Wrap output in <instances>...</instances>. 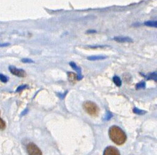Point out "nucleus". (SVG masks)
<instances>
[{"instance_id": "nucleus-1", "label": "nucleus", "mask_w": 157, "mask_h": 155, "mask_svg": "<svg viewBox=\"0 0 157 155\" xmlns=\"http://www.w3.org/2000/svg\"><path fill=\"white\" fill-rule=\"evenodd\" d=\"M109 136L111 141L118 145L124 144L127 141V136L125 132L121 128L116 125L110 127Z\"/></svg>"}, {"instance_id": "nucleus-2", "label": "nucleus", "mask_w": 157, "mask_h": 155, "mask_svg": "<svg viewBox=\"0 0 157 155\" xmlns=\"http://www.w3.org/2000/svg\"><path fill=\"white\" fill-rule=\"evenodd\" d=\"M83 108L86 113L93 117H96L99 113V109L97 105L91 101H85L83 104Z\"/></svg>"}, {"instance_id": "nucleus-3", "label": "nucleus", "mask_w": 157, "mask_h": 155, "mask_svg": "<svg viewBox=\"0 0 157 155\" xmlns=\"http://www.w3.org/2000/svg\"><path fill=\"white\" fill-rule=\"evenodd\" d=\"M26 149L29 155H43L40 149L33 143H29L27 144Z\"/></svg>"}, {"instance_id": "nucleus-4", "label": "nucleus", "mask_w": 157, "mask_h": 155, "mask_svg": "<svg viewBox=\"0 0 157 155\" xmlns=\"http://www.w3.org/2000/svg\"><path fill=\"white\" fill-rule=\"evenodd\" d=\"M10 72L14 75L17 76L19 77H25L26 76V72L23 70L21 69H18L16 67L13 66H10L9 68Z\"/></svg>"}, {"instance_id": "nucleus-5", "label": "nucleus", "mask_w": 157, "mask_h": 155, "mask_svg": "<svg viewBox=\"0 0 157 155\" xmlns=\"http://www.w3.org/2000/svg\"><path fill=\"white\" fill-rule=\"evenodd\" d=\"M103 155H120V153L116 148L110 146L105 149Z\"/></svg>"}, {"instance_id": "nucleus-6", "label": "nucleus", "mask_w": 157, "mask_h": 155, "mask_svg": "<svg viewBox=\"0 0 157 155\" xmlns=\"http://www.w3.org/2000/svg\"><path fill=\"white\" fill-rule=\"evenodd\" d=\"M113 39L119 43H132L133 42L132 38L128 37H115Z\"/></svg>"}, {"instance_id": "nucleus-7", "label": "nucleus", "mask_w": 157, "mask_h": 155, "mask_svg": "<svg viewBox=\"0 0 157 155\" xmlns=\"http://www.w3.org/2000/svg\"><path fill=\"white\" fill-rule=\"evenodd\" d=\"M68 80L71 83H75L76 81L77 80V76L76 75L75 73L72 72H68Z\"/></svg>"}, {"instance_id": "nucleus-8", "label": "nucleus", "mask_w": 157, "mask_h": 155, "mask_svg": "<svg viewBox=\"0 0 157 155\" xmlns=\"http://www.w3.org/2000/svg\"><path fill=\"white\" fill-rule=\"evenodd\" d=\"M70 66L72 67V69H74V70L76 71H77L78 73V76H77V80L81 79V78H82V76H81V70H80V68H79V67H78L77 65H76V63L74 62H70Z\"/></svg>"}, {"instance_id": "nucleus-9", "label": "nucleus", "mask_w": 157, "mask_h": 155, "mask_svg": "<svg viewBox=\"0 0 157 155\" xmlns=\"http://www.w3.org/2000/svg\"><path fill=\"white\" fill-rule=\"evenodd\" d=\"M106 57L105 56H101V55H93L90 56V57H87V59L91 61H94V60H104L105 59Z\"/></svg>"}, {"instance_id": "nucleus-10", "label": "nucleus", "mask_w": 157, "mask_h": 155, "mask_svg": "<svg viewBox=\"0 0 157 155\" xmlns=\"http://www.w3.org/2000/svg\"><path fill=\"white\" fill-rule=\"evenodd\" d=\"M113 82L117 87H121L122 85V82H121V78H119L118 76H114L113 77Z\"/></svg>"}, {"instance_id": "nucleus-11", "label": "nucleus", "mask_w": 157, "mask_h": 155, "mask_svg": "<svg viewBox=\"0 0 157 155\" xmlns=\"http://www.w3.org/2000/svg\"><path fill=\"white\" fill-rule=\"evenodd\" d=\"M157 22L156 21H148L144 23V25L147 26H150V27H157Z\"/></svg>"}, {"instance_id": "nucleus-12", "label": "nucleus", "mask_w": 157, "mask_h": 155, "mask_svg": "<svg viewBox=\"0 0 157 155\" xmlns=\"http://www.w3.org/2000/svg\"><path fill=\"white\" fill-rule=\"evenodd\" d=\"M145 87V83L144 82H141L138 84H136V89H144Z\"/></svg>"}, {"instance_id": "nucleus-13", "label": "nucleus", "mask_w": 157, "mask_h": 155, "mask_svg": "<svg viewBox=\"0 0 157 155\" xmlns=\"http://www.w3.org/2000/svg\"><path fill=\"white\" fill-rule=\"evenodd\" d=\"M133 112L135 114H139V115H143V114H144L146 113V111H143V110H139L138 108H134L133 109Z\"/></svg>"}, {"instance_id": "nucleus-14", "label": "nucleus", "mask_w": 157, "mask_h": 155, "mask_svg": "<svg viewBox=\"0 0 157 155\" xmlns=\"http://www.w3.org/2000/svg\"><path fill=\"white\" fill-rule=\"evenodd\" d=\"M5 127H6V124H5V121L0 117V130H4L5 128Z\"/></svg>"}, {"instance_id": "nucleus-15", "label": "nucleus", "mask_w": 157, "mask_h": 155, "mask_svg": "<svg viewBox=\"0 0 157 155\" xmlns=\"http://www.w3.org/2000/svg\"><path fill=\"white\" fill-rule=\"evenodd\" d=\"M147 79H154L156 82V72H154L153 73L149 74L147 77Z\"/></svg>"}, {"instance_id": "nucleus-16", "label": "nucleus", "mask_w": 157, "mask_h": 155, "mask_svg": "<svg viewBox=\"0 0 157 155\" xmlns=\"http://www.w3.org/2000/svg\"><path fill=\"white\" fill-rule=\"evenodd\" d=\"M9 78L6 76H5L4 75H3V74H0V80L2 82H3V83H6L8 81Z\"/></svg>"}, {"instance_id": "nucleus-17", "label": "nucleus", "mask_w": 157, "mask_h": 155, "mask_svg": "<svg viewBox=\"0 0 157 155\" xmlns=\"http://www.w3.org/2000/svg\"><path fill=\"white\" fill-rule=\"evenodd\" d=\"M21 61L23 63H33V61L32 60L30 59H27V58H25V59H23L21 60Z\"/></svg>"}, {"instance_id": "nucleus-18", "label": "nucleus", "mask_w": 157, "mask_h": 155, "mask_svg": "<svg viewBox=\"0 0 157 155\" xmlns=\"http://www.w3.org/2000/svg\"><path fill=\"white\" fill-rule=\"evenodd\" d=\"M26 87H27V86H26V85H21V86H20V87H18V88L16 89V92H20V91H22V90H23L24 89H25L26 88Z\"/></svg>"}, {"instance_id": "nucleus-19", "label": "nucleus", "mask_w": 157, "mask_h": 155, "mask_svg": "<svg viewBox=\"0 0 157 155\" xmlns=\"http://www.w3.org/2000/svg\"><path fill=\"white\" fill-rule=\"evenodd\" d=\"M112 117V114L111 113H110L109 111H107V114H106V118H105V120H109V119L111 118V117Z\"/></svg>"}, {"instance_id": "nucleus-20", "label": "nucleus", "mask_w": 157, "mask_h": 155, "mask_svg": "<svg viewBox=\"0 0 157 155\" xmlns=\"http://www.w3.org/2000/svg\"><path fill=\"white\" fill-rule=\"evenodd\" d=\"M87 32L88 33H93L96 32V31H95V30H89V31H88Z\"/></svg>"}, {"instance_id": "nucleus-21", "label": "nucleus", "mask_w": 157, "mask_h": 155, "mask_svg": "<svg viewBox=\"0 0 157 155\" xmlns=\"http://www.w3.org/2000/svg\"><path fill=\"white\" fill-rule=\"evenodd\" d=\"M27 110H25V111H24V112H23V113H22V114H25V113H27Z\"/></svg>"}]
</instances>
